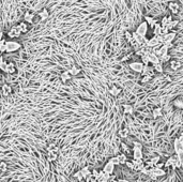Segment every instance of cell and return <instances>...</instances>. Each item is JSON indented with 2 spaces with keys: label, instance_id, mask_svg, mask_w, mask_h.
Wrapping results in <instances>:
<instances>
[{
  "label": "cell",
  "instance_id": "6da1fadb",
  "mask_svg": "<svg viewBox=\"0 0 183 182\" xmlns=\"http://www.w3.org/2000/svg\"><path fill=\"white\" fill-rule=\"evenodd\" d=\"M22 48V44L15 40H8L6 42V53H14Z\"/></svg>",
  "mask_w": 183,
  "mask_h": 182
},
{
  "label": "cell",
  "instance_id": "7a4b0ae2",
  "mask_svg": "<svg viewBox=\"0 0 183 182\" xmlns=\"http://www.w3.org/2000/svg\"><path fill=\"white\" fill-rule=\"evenodd\" d=\"M167 9L169 10V12L171 13V15H177L178 13L180 12L181 6L177 1H169L167 3Z\"/></svg>",
  "mask_w": 183,
  "mask_h": 182
},
{
  "label": "cell",
  "instance_id": "3957f363",
  "mask_svg": "<svg viewBox=\"0 0 183 182\" xmlns=\"http://www.w3.org/2000/svg\"><path fill=\"white\" fill-rule=\"evenodd\" d=\"M129 66H130V69L132 71L136 73H140V74L143 73V69H145V64L141 61H133V62H131L129 64Z\"/></svg>",
  "mask_w": 183,
  "mask_h": 182
},
{
  "label": "cell",
  "instance_id": "277c9868",
  "mask_svg": "<svg viewBox=\"0 0 183 182\" xmlns=\"http://www.w3.org/2000/svg\"><path fill=\"white\" fill-rule=\"evenodd\" d=\"M148 29H149V26H148V24H147L146 22H143L140 23V25L137 27L136 29V33L137 35H141V37H143V38H146V35L147 32H148Z\"/></svg>",
  "mask_w": 183,
  "mask_h": 182
},
{
  "label": "cell",
  "instance_id": "5b68a950",
  "mask_svg": "<svg viewBox=\"0 0 183 182\" xmlns=\"http://www.w3.org/2000/svg\"><path fill=\"white\" fill-rule=\"evenodd\" d=\"M58 154H59V147H55L52 150L47 151L46 157L49 162H54L58 159Z\"/></svg>",
  "mask_w": 183,
  "mask_h": 182
},
{
  "label": "cell",
  "instance_id": "8992f818",
  "mask_svg": "<svg viewBox=\"0 0 183 182\" xmlns=\"http://www.w3.org/2000/svg\"><path fill=\"white\" fill-rule=\"evenodd\" d=\"M20 35H22V32L19 31V29L17 28V26H14V27H12V28L10 29L9 31H8V37H9L11 40L19 38Z\"/></svg>",
  "mask_w": 183,
  "mask_h": 182
},
{
  "label": "cell",
  "instance_id": "52a82bcc",
  "mask_svg": "<svg viewBox=\"0 0 183 182\" xmlns=\"http://www.w3.org/2000/svg\"><path fill=\"white\" fill-rule=\"evenodd\" d=\"M115 166H116L115 164H112L110 161H108V162L104 165V167H103V171L112 176V174H114V171H115Z\"/></svg>",
  "mask_w": 183,
  "mask_h": 182
},
{
  "label": "cell",
  "instance_id": "ba28073f",
  "mask_svg": "<svg viewBox=\"0 0 183 182\" xmlns=\"http://www.w3.org/2000/svg\"><path fill=\"white\" fill-rule=\"evenodd\" d=\"M147 58H148L149 63H151L152 66H155V64H158V63H161L160 58H158L154 53H148L147 54Z\"/></svg>",
  "mask_w": 183,
  "mask_h": 182
},
{
  "label": "cell",
  "instance_id": "9c48e42d",
  "mask_svg": "<svg viewBox=\"0 0 183 182\" xmlns=\"http://www.w3.org/2000/svg\"><path fill=\"white\" fill-rule=\"evenodd\" d=\"M176 38V32L175 31H170L168 32L167 35H163V40H164V43L163 44H167V43H172V41Z\"/></svg>",
  "mask_w": 183,
  "mask_h": 182
},
{
  "label": "cell",
  "instance_id": "30bf717a",
  "mask_svg": "<svg viewBox=\"0 0 183 182\" xmlns=\"http://www.w3.org/2000/svg\"><path fill=\"white\" fill-rule=\"evenodd\" d=\"M154 168H155V166L149 161L148 163H146L145 167H143V170H141V173L145 174V175H147V176H149L150 174H151L153 171V169H154Z\"/></svg>",
  "mask_w": 183,
  "mask_h": 182
},
{
  "label": "cell",
  "instance_id": "8fae6325",
  "mask_svg": "<svg viewBox=\"0 0 183 182\" xmlns=\"http://www.w3.org/2000/svg\"><path fill=\"white\" fill-rule=\"evenodd\" d=\"M171 20H174V17H172V15H165L163 16V18L161 19V22H160V25L163 27V28H166L168 26V24L171 22Z\"/></svg>",
  "mask_w": 183,
  "mask_h": 182
},
{
  "label": "cell",
  "instance_id": "7c38bea8",
  "mask_svg": "<svg viewBox=\"0 0 183 182\" xmlns=\"http://www.w3.org/2000/svg\"><path fill=\"white\" fill-rule=\"evenodd\" d=\"M109 178H110V175H108V174L104 173L103 170H101L99 174V177L96 178L95 182H107L109 180Z\"/></svg>",
  "mask_w": 183,
  "mask_h": 182
},
{
  "label": "cell",
  "instance_id": "4fadbf2b",
  "mask_svg": "<svg viewBox=\"0 0 183 182\" xmlns=\"http://www.w3.org/2000/svg\"><path fill=\"white\" fill-rule=\"evenodd\" d=\"M133 170H135V171H141L143 170V168L145 167V163L143 162V160L140 161H135L133 160Z\"/></svg>",
  "mask_w": 183,
  "mask_h": 182
},
{
  "label": "cell",
  "instance_id": "5bb4252c",
  "mask_svg": "<svg viewBox=\"0 0 183 182\" xmlns=\"http://www.w3.org/2000/svg\"><path fill=\"white\" fill-rule=\"evenodd\" d=\"M16 26H17V28L19 29V31L22 32V35H23V33H27V32L29 31L28 24H27V23H25L24 20H23V22H19Z\"/></svg>",
  "mask_w": 183,
  "mask_h": 182
},
{
  "label": "cell",
  "instance_id": "9a60e30c",
  "mask_svg": "<svg viewBox=\"0 0 183 182\" xmlns=\"http://www.w3.org/2000/svg\"><path fill=\"white\" fill-rule=\"evenodd\" d=\"M143 153L141 149H133V160L135 161H140L143 160Z\"/></svg>",
  "mask_w": 183,
  "mask_h": 182
},
{
  "label": "cell",
  "instance_id": "2e32d148",
  "mask_svg": "<svg viewBox=\"0 0 183 182\" xmlns=\"http://www.w3.org/2000/svg\"><path fill=\"white\" fill-rule=\"evenodd\" d=\"M169 66H170V69L171 70H179L182 66V63H181V61H179V60L177 59H171L170 61H169Z\"/></svg>",
  "mask_w": 183,
  "mask_h": 182
},
{
  "label": "cell",
  "instance_id": "e0dca14e",
  "mask_svg": "<svg viewBox=\"0 0 183 182\" xmlns=\"http://www.w3.org/2000/svg\"><path fill=\"white\" fill-rule=\"evenodd\" d=\"M1 92H2L3 95L8 97V95H10V94L13 92V89H12V87L10 85H8V84H3L2 87H1Z\"/></svg>",
  "mask_w": 183,
  "mask_h": 182
},
{
  "label": "cell",
  "instance_id": "ac0fdd59",
  "mask_svg": "<svg viewBox=\"0 0 183 182\" xmlns=\"http://www.w3.org/2000/svg\"><path fill=\"white\" fill-rule=\"evenodd\" d=\"M15 72H16V66H15V63L12 62V61L8 62V64H6V72H4V73H8V74H14Z\"/></svg>",
  "mask_w": 183,
  "mask_h": 182
},
{
  "label": "cell",
  "instance_id": "d6986e66",
  "mask_svg": "<svg viewBox=\"0 0 183 182\" xmlns=\"http://www.w3.org/2000/svg\"><path fill=\"white\" fill-rule=\"evenodd\" d=\"M33 19H34V13L30 12V11L25 13V15H24V22L27 23V24H32Z\"/></svg>",
  "mask_w": 183,
  "mask_h": 182
},
{
  "label": "cell",
  "instance_id": "ffe728a7",
  "mask_svg": "<svg viewBox=\"0 0 183 182\" xmlns=\"http://www.w3.org/2000/svg\"><path fill=\"white\" fill-rule=\"evenodd\" d=\"M161 44L160 43V41H158V37H153L152 39H150L149 41H147V46H149V47H156V46H158V45Z\"/></svg>",
  "mask_w": 183,
  "mask_h": 182
},
{
  "label": "cell",
  "instance_id": "44dd1931",
  "mask_svg": "<svg viewBox=\"0 0 183 182\" xmlns=\"http://www.w3.org/2000/svg\"><path fill=\"white\" fill-rule=\"evenodd\" d=\"M174 147H175V152H176V154H179L180 152L183 151V146L180 141H179V138H176V139H175Z\"/></svg>",
  "mask_w": 183,
  "mask_h": 182
},
{
  "label": "cell",
  "instance_id": "7402d4cb",
  "mask_svg": "<svg viewBox=\"0 0 183 182\" xmlns=\"http://www.w3.org/2000/svg\"><path fill=\"white\" fill-rule=\"evenodd\" d=\"M145 22L148 24V26H149L150 28L152 29L153 27H154L158 23H156V20L154 19V17H152V16H150V15H146L145 16Z\"/></svg>",
  "mask_w": 183,
  "mask_h": 182
},
{
  "label": "cell",
  "instance_id": "603a6c76",
  "mask_svg": "<svg viewBox=\"0 0 183 182\" xmlns=\"http://www.w3.org/2000/svg\"><path fill=\"white\" fill-rule=\"evenodd\" d=\"M154 69H153V66H145V69H143V76L145 75H148V76H151L152 77L153 75H154Z\"/></svg>",
  "mask_w": 183,
  "mask_h": 182
},
{
  "label": "cell",
  "instance_id": "cb8c5ba5",
  "mask_svg": "<svg viewBox=\"0 0 183 182\" xmlns=\"http://www.w3.org/2000/svg\"><path fill=\"white\" fill-rule=\"evenodd\" d=\"M39 17H40L42 20H46L48 17H49V11H48V9H46V8H44V9H42L39 12Z\"/></svg>",
  "mask_w": 183,
  "mask_h": 182
},
{
  "label": "cell",
  "instance_id": "d4e9b609",
  "mask_svg": "<svg viewBox=\"0 0 183 182\" xmlns=\"http://www.w3.org/2000/svg\"><path fill=\"white\" fill-rule=\"evenodd\" d=\"M71 78H72V75L69 73V71H64V72H62L61 75H60V79H61V82L63 83V84L68 83Z\"/></svg>",
  "mask_w": 183,
  "mask_h": 182
},
{
  "label": "cell",
  "instance_id": "484cf974",
  "mask_svg": "<svg viewBox=\"0 0 183 182\" xmlns=\"http://www.w3.org/2000/svg\"><path fill=\"white\" fill-rule=\"evenodd\" d=\"M163 115V110H162V107H155L152 111V116L154 119H158L160 117H162Z\"/></svg>",
  "mask_w": 183,
  "mask_h": 182
},
{
  "label": "cell",
  "instance_id": "4316f807",
  "mask_svg": "<svg viewBox=\"0 0 183 182\" xmlns=\"http://www.w3.org/2000/svg\"><path fill=\"white\" fill-rule=\"evenodd\" d=\"M68 71H69V73H70L72 76H76V75H78V74L81 73V69H79L77 66H72L71 69L68 70Z\"/></svg>",
  "mask_w": 183,
  "mask_h": 182
},
{
  "label": "cell",
  "instance_id": "83f0119b",
  "mask_svg": "<svg viewBox=\"0 0 183 182\" xmlns=\"http://www.w3.org/2000/svg\"><path fill=\"white\" fill-rule=\"evenodd\" d=\"M153 30V35H155V37H160L161 35V32H162V26L160 25V23H158L156 25L154 26L152 28Z\"/></svg>",
  "mask_w": 183,
  "mask_h": 182
},
{
  "label": "cell",
  "instance_id": "f1b7e54d",
  "mask_svg": "<svg viewBox=\"0 0 183 182\" xmlns=\"http://www.w3.org/2000/svg\"><path fill=\"white\" fill-rule=\"evenodd\" d=\"M79 171H81V174L83 175L84 179H86V178H87L88 176H90V175H91V170L89 169V167H88V166L83 167V168H81V169L79 170Z\"/></svg>",
  "mask_w": 183,
  "mask_h": 182
},
{
  "label": "cell",
  "instance_id": "f546056e",
  "mask_svg": "<svg viewBox=\"0 0 183 182\" xmlns=\"http://www.w3.org/2000/svg\"><path fill=\"white\" fill-rule=\"evenodd\" d=\"M177 159H178V157H177V154H176L175 157H170L167 161H166V163H165V166H166V167L174 166V164H175V162L177 161Z\"/></svg>",
  "mask_w": 183,
  "mask_h": 182
},
{
  "label": "cell",
  "instance_id": "4dcf8cb0",
  "mask_svg": "<svg viewBox=\"0 0 183 182\" xmlns=\"http://www.w3.org/2000/svg\"><path fill=\"white\" fill-rule=\"evenodd\" d=\"M152 173L154 174V175L158 177H158H163V176H165V175H166L165 170L164 169H161V168H154Z\"/></svg>",
  "mask_w": 183,
  "mask_h": 182
},
{
  "label": "cell",
  "instance_id": "1f68e13d",
  "mask_svg": "<svg viewBox=\"0 0 183 182\" xmlns=\"http://www.w3.org/2000/svg\"><path fill=\"white\" fill-rule=\"evenodd\" d=\"M174 105L178 109H183V100L182 99H176L174 102Z\"/></svg>",
  "mask_w": 183,
  "mask_h": 182
},
{
  "label": "cell",
  "instance_id": "d6a6232c",
  "mask_svg": "<svg viewBox=\"0 0 183 182\" xmlns=\"http://www.w3.org/2000/svg\"><path fill=\"white\" fill-rule=\"evenodd\" d=\"M129 130L127 129H122V130H119L118 131V135L119 137H121V138H126L127 136H129Z\"/></svg>",
  "mask_w": 183,
  "mask_h": 182
},
{
  "label": "cell",
  "instance_id": "836d02e7",
  "mask_svg": "<svg viewBox=\"0 0 183 182\" xmlns=\"http://www.w3.org/2000/svg\"><path fill=\"white\" fill-rule=\"evenodd\" d=\"M133 110H134V108L131 104H124L123 105V111L125 114H132Z\"/></svg>",
  "mask_w": 183,
  "mask_h": 182
},
{
  "label": "cell",
  "instance_id": "e575fe53",
  "mask_svg": "<svg viewBox=\"0 0 183 182\" xmlns=\"http://www.w3.org/2000/svg\"><path fill=\"white\" fill-rule=\"evenodd\" d=\"M178 24H179V20H178V19H174V20H171V22L168 24V26L166 28H167L168 30H172V29H175V27H177Z\"/></svg>",
  "mask_w": 183,
  "mask_h": 182
},
{
  "label": "cell",
  "instance_id": "d590c367",
  "mask_svg": "<svg viewBox=\"0 0 183 182\" xmlns=\"http://www.w3.org/2000/svg\"><path fill=\"white\" fill-rule=\"evenodd\" d=\"M124 38L126 39V41L129 42V43H131V44L134 42L133 35H132V32H130V31H125V33H124Z\"/></svg>",
  "mask_w": 183,
  "mask_h": 182
},
{
  "label": "cell",
  "instance_id": "8d00e7d4",
  "mask_svg": "<svg viewBox=\"0 0 183 182\" xmlns=\"http://www.w3.org/2000/svg\"><path fill=\"white\" fill-rule=\"evenodd\" d=\"M109 92H110V94H112V95H115V97H117V95H119V94H120V92H121V89L118 88V87H112V88H110V90H109Z\"/></svg>",
  "mask_w": 183,
  "mask_h": 182
},
{
  "label": "cell",
  "instance_id": "74e56055",
  "mask_svg": "<svg viewBox=\"0 0 183 182\" xmlns=\"http://www.w3.org/2000/svg\"><path fill=\"white\" fill-rule=\"evenodd\" d=\"M153 69H154L155 72L158 73H163L164 72V68H163V64L161 63H158V64H155V66H153Z\"/></svg>",
  "mask_w": 183,
  "mask_h": 182
},
{
  "label": "cell",
  "instance_id": "f35d334b",
  "mask_svg": "<svg viewBox=\"0 0 183 182\" xmlns=\"http://www.w3.org/2000/svg\"><path fill=\"white\" fill-rule=\"evenodd\" d=\"M8 170V164L4 161H0V173H6Z\"/></svg>",
  "mask_w": 183,
  "mask_h": 182
},
{
  "label": "cell",
  "instance_id": "ab89813d",
  "mask_svg": "<svg viewBox=\"0 0 183 182\" xmlns=\"http://www.w3.org/2000/svg\"><path fill=\"white\" fill-rule=\"evenodd\" d=\"M170 55L169 54H166V55H163V56L160 57V61L161 62H167V61H170Z\"/></svg>",
  "mask_w": 183,
  "mask_h": 182
},
{
  "label": "cell",
  "instance_id": "60d3db41",
  "mask_svg": "<svg viewBox=\"0 0 183 182\" xmlns=\"http://www.w3.org/2000/svg\"><path fill=\"white\" fill-rule=\"evenodd\" d=\"M117 157H118L120 164H125L127 162V157L125 154H120V155H117Z\"/></svg>",
  "mask_w": 183,
  "mask_h": 182
},
{
  "label": "cell",
  "instance_id": "b9f144b4",
  "mask_svg": "<svg viewBox=\"0 0 183 182\" xmlns=\"http://www.w3.org/2000/svg\"><path fill=\"white\" fill-rule=\"evenodd\" d=\"M73 177H74L75 179H77L78 181H81V180H84V177H83V175L81 174V171H77V173H75L74 175H73Z\"/></svg>",
  "mask_w": 183,
  "mask_h": 182
},
{
  "label": "cell",
  "instance_id": "7bdbcfd3",
  "mask_svg": "<svg viewBox=\"0 0 183 182\" xmlns=\"http://www.w3.org/2000/svg\"><path fill=\"white\" fill-rule=\"evenodd\" d=\"M160 160H161V159H160V157H158H158H153L152 159L150 160V162H151V163H152L153 165H154V166H155L156 164L160 163Z\"/></svg>",
  "mask_w": 183,
  "mask_h": 182
},
{
  "label": "cell",
  "instance_id": "ee69618b",
  "mask_svg": "<svg viewBox=\"0 0 183 182\" xmlns=\"http://www.w3.org/2000/svg\"><path fill=\"white\" fill-rule=\"evenodd\" d=\"M109 161L112 162V164H115V165H120V162H119V159L118 157H110Z\"/></svg>",
  "mask_w": 183,
  "mask_h": 182
},
{
  "label": "cell",
  "instance_id": "f6af8a7d",
  "mask_svg": "<svg viewBox=\"0 0 183 182\" xmlns=\"http://www.w3.org/2000/svg\"><path fill=\"white\" fill-rule=\"evenodd\" d=\"M151 79V76H148V75H145L143 76V78L140 79V82L143 83V84H146V83H148Z\"/></svg>",
  "mask_w": 183,
  "mask_h": 182
},
{
  "label": "cell",
  "instance_id": "bcb514c9",
  "mask_svg": "<svg viewBox=\"0 0 183 182\" xmlns=\"http://www.w3.org/2000/svg\"><path fill=\"white\" fill-rule=\"evenodd\" d=\"M85 181L86 182H95V178L92 176V175H90V176H88L86 179H85Z\"/></svg>",
  "mask_w": 183,
  "mask_h": 182
},
{
  "label": "cell",
  "instance_id": "7dc6e473",
  "mask_svg": "<svg viewBox=\"0 0 183 182\" xmlns=\"http://www.w3.org/2000/svg\"><path fill=\"white\" fill-rule=\"evenodd\" d=\"M55 147H57V145L55 144V142H50V144H48V146H47L46 150L49 151V150H52V149H54Z\"/></svg>",
  "mask_w": 183,
  "mask_h": 182
},
{
  "label": "cell",
  "instance_id": "c3c4849f",
  "mask_svg": "<svg viewBox=\"0 0 183 182\" xmlns=\"http://www.w3.org/2000/svg\"><path fill=\"white\" fill-rule=\"evenodd\" d=\"M133 149H141L143 150V145L141 144H139V142H134V147H133Z\"/></svg>",
  "mask_w": 183,
  "mask_h": 182
},
{
  "label": "cell",
  "instance_id": "681fc988",
  "mask_svg": "<svg viewBox=\"0 0 183 182\" xmlns=\"http://www.w3.org/2000/svg\"><path fill=\"white\" fill-rule=\"evenodd\" d=\"M99 174H100V171H99V170H96V169H93L92 171H91V175H92V176L95 178V180H96V178L99 177Z\"/></svg>",
  "mask_w": 183,
  "mask_h": 182
},
{
  "label": "cell",
  "instance_id": "f907efd6",
  "mask_svg": "<svg viewBox=\"0 0 183 182\" xmlns=\"http://www.w3.org/2000/svg\"><path fill=\"white\" fill-rule=\"evenodd\" d=\"M125 165H126L130 169H133V166H134V164H133V161H127L126 163H125Z\"/></svg>",
  "mask_w": 183,
  "mask_h": 182
},
{
  "label": "cell",
  "instance_id": "816d5d0a",
  "mask_svg": "<svg viewBox=\"0 0 183 182\" xmlns=\"http://www.w3.org/2000/svg\"><path fill=\"white\" fill-rule=\"evenodd\" d=\"M165 166V163H162V162H160L158 164H156L155 165V168H161V169H163V167Z\"/></svg>",
  "mask_w": 183,
  "mask_h": 182
},
{
  "label": "cell",
  "instance_id": "f5cc1de1",
  "mask_svg": "<svg viewBox=\"0 0 183 182\" xmlns=\"http://www.w3.org/2000/svg\"><path fill=\"white\" fill-rule=\"evenodd\" d=\"M149 177H150V178H151V179H153V180H156V179H158V177L155 176V175H154V174H153V173L150 174Z\"/></svg>",
  "mask_w": 183,
  "mask_h": 182
},
{
  "label": "cell",
  "instance_id": "db71d44e",
  "mask_svg": "<svg viewBox=\"0 0 183 182\" xmlns=\"http://www.w3.org/2000/svg\"><path fill=\"white\" fill-rule=\"evenodd\" d=\"M2 40H4V32L0 31V41H2Z\"/></svg>",
  "mask_w": 183,
  "mask_h": 182
},
{
  "label": "cell",
  "instance_id": "11a10c76",
  "mask_svg": "<svg viewBox=\"0 0 183 182\" xmlns=\"http://www.w3.org/2000/svg\"><path fill=\"white\" fill-rule=\"evenodd\" d=\"M178 138H179V141H180L181 144H182V146H183V133H182V134H181L180 137H178Z\"/></svg>",
  "mask_w": 183,
  "mask_h": 182
},
{
  "label": "cell",
  "instance_id": "9f6ffc18",
  "mask_svg": "<svg viewBox=\"0 0 183 182\" xmlns=\"http://www.w3.org/2000/svg\"><path fill=\"white\" fill-rule=\"evenodd\" d=\"M1 73H2V71H1V70H0V76H1Z\"/></svg>",
  "mask_w": 183,
  "mask_h": 182
}]
</instances>
